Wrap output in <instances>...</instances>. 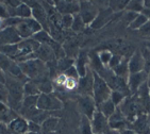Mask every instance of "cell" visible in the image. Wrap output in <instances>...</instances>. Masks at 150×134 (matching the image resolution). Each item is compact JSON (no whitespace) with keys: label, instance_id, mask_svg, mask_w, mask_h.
<instances>
[{"label":"cell","instance_id":"6da1fadb","mask_svg":"<svg viewBox=\"0 0 150 134\" xmlns=\"http://www.w3.org/2000/svg\"><path fill=\"white\" fill-rule=\"evenodd\" d=\"M19 67L23 75H26L27 77L31 79H34V80H38V79L44 80L43 78L48 70L45 62L40 61L38 59H31L28 61L20 62Z\"/></svg>","mask_w":150,"mask_h":134},{"label":"cell","instance_id":"7a4b0ae2","mask_svg":"<svg viewBox=\"0 0 150 134\" xmlns=\"http://www.w3.org/2000/svg\"><path fill=\"white\" fill-rule=\"evenodd\" d=\"M112 90L108 85L103 78L94 71V86H93V98L95 100L96 105L101 104L102 102L110 99Z\"/></svg>","mask_w":150,"mask_h":134},{"label":"cell","instance_id":"3957f363","mask_svg":"<svg viewBox=\"0 0 150 134\" xmlns=\"http://www.w3.org/2000/svg\"><path fill=\"white\" fill-rule=\"evenodd\" d=\"M118 109L120 110V112L122 113L126 119L128 121H134L136 117L139 116L142 110V105L139 104V102L137 99H133L130 97H127L126 99L122 101L120 105L118 106Z\"/></svg>","mask_w":150,"mask_h":134},{"label":"cell","instance_id":"277c9868","mask_svg":"<svg viewBox=\"0 0 150 134\" xmlns=\"http://www.w3.org/2000/svg\"><path fill=\"white\" fill-rule=\"evenodd\" d=\"M17 32L19 33L21 38H28L30 36H33L42 30V26L34 18H26L21 19L19 23L15 26Z\"/></svg>","mask_w":150,"mask_h":134},{"label":"cell","instance_id":"5b68a950","mask_svg":"<svg viewBox=\"0 0 150 134\" xmlns=\"http://www.w3.org/2000/svg\"><path fill=\"white\" fill-rule=\"evenodd\" d=\"M36 108L40 111H55L63 108V103L52 94H40L38 98Z\"/></svg>","mask_w":150,"mask_h":134},{"label":"cell","instance_id":"8992f818","mask_svg":"<svg viewBox=\"0 0 150 134\" xmlns=\"http://www.w3.org/2000/svg\"><path fill=\"white\" fill-rule=\"evenodd\" d=\"M23 38L20 37L19 33L14 26H10L3 28L0 31V46L4 45H17V43L21 42Z\"/></svg>","mask_w":150,"mask_h":134},{"label":"cell","instance_id":"52a82bcc","mask_svg":"<svg viewBox=\"0 0 150 134\" xmlns=\"http://www.w3.org/2000/svg\"><path fill=\"white\" fill-rule=\"evenodd\" d=\"M93 134H104L110 129L109 127V120L100 111L96 110V112L93 115V118L91 119Z\"/></svg>","mask_w":150,"mask_h":134},{"label":"cell","instance_id":"ba28073f","mask_svg":"<svg viewBox=\"0 0 150 134\" xmlns=\"http://www.w3.org/2000/svg\"><path fill=\"white\" fill-rule=\"evenodd\" d=\"M148 80V73L146 71H141L137 73H133V75H129L127 79L128 82V87L130 90L131 95H135L137 93V90H139L142 85L145 84Z\"/></svg>","mask_w":150,"mask_h":134},{"label":"cell","instance_id":"9c48e42d","mask_svg":"<svg viewBox=\"0 0 150 134\" xmlns=\"http://www.w3.org/2000/svg\"><path fill=\"white\" fill-rule=\"evenodd\" d=\"M93 86H94V70L87 69L86 75L79 78L77 88L80 93L84 94V96H91L90 94L93 93Z\"/></svg>","mask_w":150,"mask_h":134},{"label":"cell","instance_id":"30bf717a","mask_svg":"<svg viewBox=\"0 0 150 134\" xmlns=\"http://www.w3.org/2000/svg\"><path fill=\"white\" fill-rule=\"evenodd\" d=\"M78 106L83 114V116L87 117L90 120L93 118V115L97 110L93 96H83L82 98H80L78 102Z\"/></svg>","mask_w":150,"mask_h":134},{"label":"cell","instance_id":"8fae6325","mask_svg":"<svg viewBox=\"0 0 150 134\" xmlns=\"http://www.w3.org/2000/svg\"><path fill=\"white\" fill-rule=\"evenodd\" d=\"M128 67H129V73H130V75L144 71L145 62H144V58H143V54H142L141 51H139V50H137V51H134V53L129 58Z\"/></svg>","mask_w":150,"mask_h":134},{"label":"cell","instance_id":"7c38bea8","mask_svg":"<svg viewBox=\"0 0 150 134\" xmlns=\"http://www.w3.org/2000/svg\"><path fill=\"white\" fill-rule=\"evenodd\" d=\"M132 131L135 134H150L148 125V114L142 113L132 121Z\"/></svg>","mask_w":150,"mask_h":134},{"label":"cell","instance_id":"4fadbf2b","mask_svg":"<svg viewBox=\"0 0 150 134\" xmlns=\"http://www.w3.org/2000/svg\"><path fill=\"white\" fill-rule=\"evenodd\" d=\"M108 120H109V127H110V129L117 130V131L118 130H124L126 128V126L129 123V121L126 119V117L122 115V113H121L118 108L116 109L115 113L113 114Z\"/></svg>","mask_w":150,"mask_h":134},{"label":"cell","instance_id":"5bb4252c","mask_svg":"<svg viewBox=\"0 0 150 134\" xmlns=\"http://www.w3.org/2000/svg\"><path fill=\"white\" fill-rule=\"evenodd\" d=\"M9 90V98L14 101V103L23 104V86L18 83L17 81H13L9 83L8 85Z\"/></svg>","mask_w":150,"mask_h":134},{"label":"cell","instance_id":"9a60e30c","mask_svg":"<svg viewBox=\"0 0 150 134\" xmlns=\"http://www.w3.org/2000/svg\"><path fill=\"white\" fill-rule=\"evenodd\" d=\"M80 10H81L80 15L85 25L94 23V20H95L96 17H97V12L93 9V8L91 9V3L84 2V3H82V4H80Z\"/></svg>","mask_w":150,"mask_h":134},{"label":"cell","instance_id":"2e32d148","mask_svg":"<svg viewBox=\"0 0 150 134\" xmlns=\"http://www.w3.org/2000/svg\"><path fill=\"white\" fill-rule=\"evenodd\" d=\"M9 127L12 131L18 134H25L29 131V123L20 117H15L10 123Z\"/></svg>","mask_w":150,"mask_h":134},{"label":"cell","instance_id":"e0dca14e","mask_svg":"<svg viewBox=\"0 0 150 134\" xmlns=\"http://www.w3.org/2000/svg\"><path fill=\"white\" fill-rule=\"evenodd\" d=\"M32 15L33 17L40 26H44L47 23V19H48V13L46 12V10L44 9L43 6H40V3H35L32 6Z\"/></svg>","mask_w":150,"mask_h":134},{"label":"cell","instance_id":"ac0fdd59","mask_svg":"<svg viewBox=\"0 0 150 134\" xmlns=\"http://www.w3.org/2000/svg\"><path fill=\"white\" fill-rule=\"evenodd\" d=\"M57 9L62 14H77L80 12V4L77 2H68V1H61L57 4Z\"/></svg>","mask_w":150,"mask_h":134},{"label":"cell","instance_id":"d6986e66","mask_svg":"<svg viewBox=\"0 0 150 134\" xmlns=\"http://www.w3.org/2000/svg\"><path fill=\"white\" fill-rule=\"evenodd\" d=\"M36 59L38 58V60L40 61H51L54 58V51H53V48H51L48 45H40V48L36 50Z\"/></svg>","mask_w":150,"mask_h":134},{"label":"cell","instance_id":"ffe728a7","mask_svg":"<svg viewBox=\"0 0 150 134\" xmlns=\"http://www.w3.org/2000/svg\"><path fill=\"white\" fill-rule=\"evenodd\" d=\"M128 61H129L128 58L122 59V61L119 63L118 66L115 67V68L112 70L113 73H114L115 76L119 77V78L128 79V77L130 75V73H129V67H128Z\"/></svg>","mask_w":150,"mask_h":134},{"label":"cell","instance_id":"44dd1931","mask_svg":"<svg viewBox=\"0 0 150 134\" xmlns=\"http://www.w3.org/2000/svg\"><path fill=\"white\" fill-rule=\"evenodd\" d=\"M116 109H117V106H116V105L114 104L112 101H111V99H109V100H107V101L102 102L101 104H99L97 110H98V111H100L101 113L103 114L104 116L109 119L113 114L115 113Z\"/></svg>","mask_w":150,"mask_h":134},{"label":"cell","instance_id":"7402d4cb","mask_svg":"<svg viewBox=\"0 0 150 134\" xmlns=\"http://www.w3.org/2000/svg\"><path fill=\"white\" fill-rule=\"evenodd\" d=\"M13 11H14V14L13 15L17 16V17L23 18V19L30 18V16L32 15L31 8H30L28 4H26V3H20L18 6L13 8Z\"/></svg>","mask_w":150,"mask_h":134},{"label":"cell","instance_id":"603a6c76","mask_svg":"<svg viewBox=\"0 0 150 134\" xmlns=\"http://www.w3.org/2000/svg\"><path fill=\"white\" fill-rule=\"evenodd\" d=\"M86 62H87V56L84 52L80 53L79 54V58L77 60V65H76V69L78 71L79 77H84L87 73V68L86 67Z\"/></svg>","mask_w":150,"mask_h":134},{"label":"cell","instance_id":"cb8c5ba5","mask_svg":"<svg viewBox=\"0 0 150 134\" xmlns=\"http://www.w3.org/2000/svg\"><path fill=\"white\" fill-rule=\"evenodd\" d=\"M58 123H59V119L57 117H53V116L47 117L46 120L42 123V130L45 132L54 131L55 129H57V127H58Z\"/></svg>","mask_w":150,"mask_h":134},{"label":"cell","instance_id":"d4e9b609","mask_svg":"<svg viewBox=\"0 0 150 134\" xmlns=\"http://www.w3.org/2000/svg\"><path fill=\"white\" fill-rule=\"evenodd\" d=\"M23 95L26 97L30 96H40V90L38 87V84H35L34 82H27L23 85Z\"/></svg>","mask_w":150,"mask_h":134},{"label":"cell","instance_id":"484cf974","mask_svg":"<svg viewBox=\"0 0 150 134\" xmlns=\"http://www.w3.org/2000/svg\"><path fill=\"white\" fill-rule=\"evenodd\" d=\"M147 21H148L147 17H146L144 14L139 13V14H137V16H136V17L134 18V19H133L130 23H129V29H131V30H139L142 27L144 26L145 23H147Z\"/></svg>","mask_w":150,"mask_h":134},{"label":"cell","instance_id":"4316f807","mask_svg":"<svg viewBox=\"0 0 150 134\" xmlns=\"http://www.w3.org/2000/svg\"><path fill=\"white\" fill-rule=\"evenodd\" d=\"M144 1H128V4L126 6V10L128 12H133V13H142V11L144 10Z\"/></svg>","mask_w":150,"mask_h":134},{"label":"cell","instance_id":"83f0119b","mask_svg":"<svg viewBox=\"0 0 150 134\" xmlns=\"http://www.w3.org/2000/svg\"><path fill=\"white\" fill-rule=\"evenodd\" d=\"M13 65H14V62L12 61L9 56L0 53V69H2L3 71H6V70L9 71Z\"/></svg>","mask_w":150,"mask_h":134},{"label":"cell","instance_id":"f1b7e54d","mask_svg":"<svg viewBox=\"0 0 150 134\" xmlns=\"http://www.w3.org/2000/svg\"><path fill=\"white\" fill-rule=\"evenodd\" d=\"M38 90H40V94H51L52 90H53L52 84L48 80H46V79L40 80V83L38 84Z\"/></svg>","mask_w":150,"mask_h":134},{"label":"cell","instance_id":"f546056e","mask_svg":"<svg viewBox=\"0 0 150 134\" xmlns=\"http://www.w3.org/2000/svg\"><path fill=\"white\" fill-rule=\"evenodd\" d=\"M126 98H127V97L125 96L124 94L120 93V92H117V90H112V93H111V97H110L111 101H112L113 103L117 106V108H118L119 105L122 103V101H124Z\"/></svg>","mask_w":150,"mask_h":134},{"label":"cell","instance_id":"4dcf8cb0","mask_svg":"<svg viewBox=\"0 0 150 134\" xmlns=\"http://www.w3.org/2000/svg\"><path fill=\"white\" fill-rule=\"evenodd\" d=\"M81 133L82 134H93L91 120L85 116H82V121H81Z\"/></svg>","mask_w":150,"mask_h":134},{"label":"cell","instance_id":"1f68e13d","mask_svg":"<svg viewBox=\"0 0 150 134\" xmlns=\"http://www.w3.org/2000/svg\"><path fill=\"white\" fill-rule=\"evenodd\" d=\"M84 21L81 17L80 14H76L74 15V23H72V30L74 31H81V30H83V27H84Z\"/></svg>","mask_w":150,"mask_h":134},{"label":"cell","instance_id":"d6a6232c","mask_svg":"<svg viewBox=\"0 0 150 134\" xmlns=\"http://www.w3.org/2000/svg\"><path fill=\"white\" fill-rule=\"evenodd\" d=\"M112 56H113V54L110 52V51H108V50L101 51V52L98 54L99 61L101 62V64H102V65H109V63H110Z\"/></svg>","mask_w":150,"mask_h":134},{"label":"cell","instance_id":"836d02e7","mask_svg":"<svg viewBox=\"0 0 150 134\" xmlns=\"http://www.w3.org/2000/svg\"><path fill=\"white\" fill-rule=\"evenodd\" d=\"M142 54H143V58H144V62H145L144 71L149 73H150V49L149 48H145V49H143Z\"/></svg>","mask_w":150,"mask_h":134},{"label":"cell","instance_id":"e575fe53","mask_svg":"<svg viewBox=\"0 0 150 134\" xmlns=\"http://www.w3.org/2000/svg\"><path fill=\"white\" fill-rule=\"evenodd\" d=\"M74 23V15L71 14H64L61 18V25L65 28H71Z\"/></svg>","mask_w":150,"mask_h":134},{"label":"cell","instance_id":"d590c367","mask_svg":"<svg viewBox=\"0 0 150 134\" xmlns=\"http://www.w3.org/2000/svg\"><path fill=\"white\" fill-rule=\"evenodd\" d=\"M72 63H74V60L64 58L59 61L58 65H59V68H60L61 70H65V71H66V70L69 69L70 67H72Z\"/></svg>","mask_w":150,"mask_h":134},{"label":"cell","instance_id":"8d00e7d4","mask_svg":"<svg viewBox=\"0 0 150 134\" xmlns=\"http://www.w3.org/2000/svg\"><path fill=\"white\" fill-rule=\"evenodd\" d=\"M128 4V1H111L110 6L112 8V11H119V10L126 9Z\"/></svg>","mask_w":150,"mask_h":134},{"label":"cell","instance_id":"74e56055","mask_svg":"<svg viewBox=\"0 0 150 134\" xmlns=\"http://www.w3.org/2000/svg\"><path fill=\"white\" fill-rule=\"evenodd\" d=\"M122 59H124V56H121L120 54H113L112 59H111L110 63H109V67H110L111 69H114L115 67H117L119 65V63H120L121 61H122Z\"/></svg>","mask_w":150,"mask_h":134},{"label":"cell","instance_id":"f35d334b","mask_svg":"<svg viewBox=\"0 0 150 134\" xmlns=\"http://www.w3.org/2000/svg\"><path fill=\"white\" fill-rule=\"evenodd\" d=\"M139 31V33H141L142 35H144V36H150V21L148 20Z\"/></svg>","mask_w":150,"mask_h":134},{"label":"cell","instance_id":"ab89813d","mask_svg":"<svg viewBox=\"0 0 150 134\" xmlns=\"http://www.w3.org/2000/svg\"><path fill=\"white\" fill-rule=\"evenodd\" d=\"M2 87H0V102H3L4 103V101H6V99H8V97H6V95L4 93H3V90H1Z\"/></svg>","mask_w":150,"mask_h":134},{"label":"cell","instance_id":"60d3db41","mask_svg":"<svg viewBox=\"0 0 150 134\" xmlns=\"http://www.w3.org/2000/svg\"><path fill=\"white\" fill-rule=\"evenodd\" d=\"M142 14H144L146 17H147V19L150 21V9H148V8H144V10L142 11Z\"/></svg>","mask_w":150,"mask_h":134},{"label":"cell","instance_id":"b9f144b4","mask_svg":"<svg viewBox=\"0 0 150 134\" xmlns=\"http://www.w3.org/2000/svg\"><path fill=\"white\" fill-rule=\"evenodd\" d=\"M104 134H120V132L117 131V130H112V129H109Z\"/></svg>","mask_w":150,"mask_h":134},{"label":"cell","instance_id":"7bdbcfd3","mask_svg":"<svg viewBox=\"0 0 150 134\" xmlns=\"http://www.w3.org/2000/svg\"><path fill=\"white\" fill-rule=\"evenodd\" d=\"M144 6L150 9V1H144Z\"/></svg>","mask_w":150,"mask_h":134},{"label":"cell","instance_id":"ee69618b","mask_svg":"<svg viewBox=\"0 0 150 134\" xmlns=\"http://www.w3.org/2000/svg\"><path fill=\"white\" fill-rule=\"evenodd\" d=\"M147 83H148V86L150 88V73H148V80H147Z\"/></svg>","mask_w":150,"mask_h":134},{"label":"cell","instance_id":"f6af8a7d","mask_svg":"<svg viewBox=\"0 0 150 134\" xmlns=\"http://www.w3.org/2000/svg\"><path fill=\"white\" fill-rule=\"evenodd\" d=\"M148 125H149V129H150V114H148Z\"/></svg>","mask_w":150,"mask_h":134},{"label":"cell","instance_id":"bcb514c9","mask_svg":"<svg viewBox=\"0 0 150 134\" xmlns=\"http://www.w3.org/2000/svg\"><path fill=\"white\" fill-rule=\"evenodd\" d=\"M27 134H40V132H29V133Z\"/></svg>","mask_w":150,"mask_h":134},{"label":"cell","instance_id":"7dc6e473","mask_svg":"<svg viewBox=\"0 0 150 134\" xmlns=\"http://www.w3.org/2000/svg\"><path fill=\"white\" fill-rule=\"evenodd\" d=\"M149 96H150V90H149Z\"/></svg>","mask_w":150,"mask_h":134}]
</instances>
